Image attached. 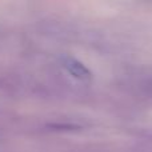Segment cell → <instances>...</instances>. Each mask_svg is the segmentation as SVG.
<instances>
[{
  "mask_svg": "<svg viewBox=\"0 0 152 152\" xmlns=\"http://www.w3.org/2000/svg\"><path fill=\"white\" fill-rule=\"evenodd\" d=\"M61 64L63 67L69 72L75 79L77 80H83V81H88L92 79V74L81 61L76 60L75 58L71 56H63L61 58Z\"/></svg>",
  "mask_w": 152,
  "mask_h": 152,
  "instance_id": "obj_1",
  "label": "cell"
}]
</instances>
